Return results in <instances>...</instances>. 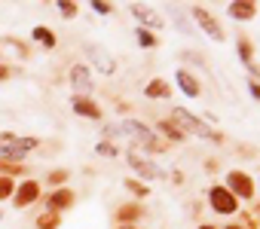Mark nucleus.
Here are the masks:
<instances>
[{"mask_svg": "<svg viewBox=\"0 0 260 229\" xmlns=\"http://www.w3.org/2000/svg\"><path fill=\"white\" fill-rule=\"evenodd\" d=\"M129 165H132L135 171H141V174H144V177H159V168H156L153 162H147V159H141V156H138V153H135V150L129 153Z\"/></svg>", "mask_w": 260, "mask_h": 229, "instance_id": "obj_7", "label": "nucleus"}, {"mask_svg": "<svg viewBox=\"0 0 260 229\" xmlns=\"http://www.w3.org/2000/svg\"><path fill=\"white\" fill-rule=\"evenodd\" d=\"M159 129H162V132H165V135H169V138H172V141H181V138H184V135H181V132H178V129H175V125H169V122H159Z\"/></svg>", "mask_w": 260, "mask_h": 229, "instance_id": "obj_18", "label": "nucleus"}, {"mask_svg": "<svg viewBox=\"0 0 260 229\" xmlns=\"http://www.w3.org/2000/svg\"><path fill=\"white\" fill-rule=\"evenodd\" d=\"M230 15H236V18H251V15H254V3H233V6H230Z\"/></svg>", "mask_w": 260, "mask_h": 229, "instance_id": "obj_14", "label": "nucleus"}, {"mask_svg": "<svg viewBox=\"0 0 260 229\" xmlns=\"http://www.w3.org/2000/svg\"><path fill=\"white\" fill-rule=\"evenodd\" d=\"M74 110L83 113V116H95V119H98V113H101L98 104H92V101H86V98H77V101H74Z\"/></svg>", "mask_w": 260, "mask_h": 229, "instance_id": "obj_10", "label": "nucleus"}, {"mask_svg": "<svg viewBox=\"0 0 260 229\" xmlns=\"http://www.w3.org/2000/svg\"><path fill=\"white\" fill-rule=\"evenodd\" d=\"M230 229H242V226H230Z\"/></svg>", "mask_w": 260, "mask_h": 229, "instance_id": "obj_26", "label": "nucleus"}, {"mask_svg": "<svg viewBox=\"0 0 260 229\" xmlns=\"http://www.w3.org/2000/svg\"><path fill=\"white\" fill-rule=\"evenodd\" d=\"M70 202H74V193H67V190H61V193H55L52 199H49V205L58 211V208H67Z\"/></svg>", "mask_w": 260, "mask_h": 229, "instance_id": "obj_13", "label": "nucleus"}, {"mask_svg": "<svg viewBox=\"0 0 260 229\" xmlns=\"http://www.w3.org/2000/svg\"><path fill=\"white\" fill-rule=\"evenodd\" d=\"M132 12L141 18V21H147V24H153V28H159V24H162V18L153 12V9H144V6H132Z\"/></svg>", "mask_w": 260, "mask_h": 229, "instance_id": "obj_11", "label": "nucleus"}, {"mask_svg": "<svg viewBox=\"0 0 260 229\" xmlns=\"http://www.w3.org/2000/svg\"><path fill=\"white\" fill-rule=\"evenodd\" d=\"M193 18H196V21L202 24V28H205V31H208V37H215V40H221V24H218L215 18H211V15H208V12L202 9V6H193Z\"/></svg>", "mask_w": 260, "mask_h": 229, "instance_id": "obj_5", "label": "nucleus"}, {"mask_svg": "<svg viewBox=\"0 0 260 229\" xmlns=\"http://www.w3.org/2000/svg\"><path fill=\"white\" fill-rule=\"evenodd\" d=\"M123 229H132V226H123Z\"/></svg>", "mask_w": 260, "mask_h": 229, "instance_id": "obj_27", "label": "nucleus"}, {"mask_svg": "<svg viewBox=\"0 0 260 229\" xmlns=\"http://www.w3.org/2000/svg\"><path fill=\"white\" fill-rule=\"evenodd\" d=\"M58 6H61L64 15H74V12H77V3H58Z\"/></svg>", "mask_w": 260, "mask_h": 229, "instance_id": "obj_23", "label": "nucleus"}, {"mask_svg": "<svg viewBox=\"0 0 260 229\" xmlns=\"http://www.w3.org/2000/svg\"><path fill=\"white\" fill-rule=\"evenodd\" d=\"M202 229H211V226H202Z\"/></svg>", "mask_w": 260, "mask_h": 229, "instance_id": "obj_28", "label": "nucleus"}, {"mask_svg": "<svg viewBox=\"0 0 260 229\" xmlns=\"http://www.w3.org/2000/svg\"><path fill=\"white\" fill-rule=\"evenodd\" d=\"M37 141L34 138H15V135H3L0 138V156H21V153L34 150Z\"/></svg>", "mask_w": 260, "mask_h": 229, "instance_id": "obj_1", "label": "nucleus"}, {"mask_svg": "<svg viewBox=\"0 0 260 229\" xmlns=\"http://www.w3.org/2000/svg\"><path fill=\"white\" fill-rule=\"evenodd\" d=\"M230 187H233V193H239L242 199H248L254 190H251V177L248 174H242V171H233L230 174Z\"/></svg>", "mask_w": 260, "mask_h": 229, "instance_id": "obj_6", "label": "nucleus"}, {"mask_svg": "<svg viewBox=\"0 0 260 229\" xmlns=\"http://www.w3.org/2000/svg\"><path fill=\"white\" fill-rule=\"evenodd\" d=\"M34 37H37L40 43H46V46H52V43H55V37H52V31H46V28H37V31H34Z\"/></svg>", "mask_w": 260, "mask_h": 229, "instance_id": "obj_17", "label": "nucleus"}, {"mask_svg": "<svg viewBox=\"0 0 260 229\" xmlns=\"http://www.w3.org/2000/svg\"><path fill=\"white\" fill-rule=\"evenodd\" d=\"M138 43H141V46H153V43H156V37H153L150 31H138Z\"/></svg>", "mask_w": 260, "mask_h": 229, "instance_id": "obj_20", "label": "nucleus"}, {"mask_svg": "<svg viewBox=\"0 0 260 229\" xmlns=\"http://www.w3.org/2000/svg\"><path fill=\"white\" fill-rule=\"evenodd\" d=\"M49 181H52V184H61V181H64V171H55V174L49 177Z\"/></svg>", "mask_w": 260, "mask_h": 229, "instance_id": "obj_24", "label": "nucleus"}, {"mask_svg": "<svg viewBox=\"0 0 260 229\" xmlns=\"http://www.w3.org/2000/svg\"><path fill=\"white\" fill-rule=\"evenodd\" d=\"M55 223H58V217H55V214H49V217L43 214V217H40V229H55Z\"/></svg>", "mask_w": 260, "mask_h": 229, "instance_id": "obj_21", "label": "nucleus"}, {"mask_svg": "<svg viewBox=\"0 0 260 229\" xmlns=\"http://www.w3.org/2000/svg\"><path fill=\"white\" fill-rule=\"evenodd\" d=\"M172 119H175V122L181 125V129H184V132H196L199 138H218L215 132H211V129H208V125H202V122H199L196 116H190V113H187V110H175V113H172Z\"/></svg>", "mask_w": 260, "mask_h": 229, "instance_id": "obj_2", "label": "nucleus"}, {"mask_svg": "<svg viewBox=\"0 0 260 229\" xmlns=\"http://www.w3.org/2000/svg\"><path fill=\"white\" fill-rule=\"evenodd\" d=\"M0 76H6V70H3V67H0Z\"/></svg>", "mask_w": 260, "mask_h": 229, "instance_id": "obj_25", "label": "nucleus"}, {"mask_svg": "<svg viewBox=\"0 0 260 229\" xmlns=\"http://www.w3.org/2000/svg\"><path fill=\"white\" fill-rule=\"evenodd\" d=\"M92 55L98 58V67H101L104 73H113V61H110V58H107V55L101 52V49H92Z\"/></svg>", "mask_w": 260, "mask_h": 229, "instance_id": "obj_16", "label": "nucleus"}, {"mask_svg": "<svg viewBox=\"0 0 260 229\" xmlns=\"http://www.w3.org/2000/svg\"><path fill=\"white\" fill-rule=\"evenodd\" d=\"M9 193H12V184L6 181V177H0V199H6Z\"/></svg>", "mask_w": 260, "mask_h": 229, "instance_id": "obj_22", "label": "nucleus"}, {"mask_svg": "<svg viewBox=\"0 0 260 229\" xmlns=\"http://www.w3.org/2000/svg\"><path fill=\"white\" fill-rule=\"evenodd\" d=\"M211 205H215V211H221V214H233L236 211V199L224 187H215L211 190Z\"/></svg>", "mask_w": 260, "mask_h": 229, "instance_id": "obj_3", "label": "nucleus"}, {"mask_svg": "<svg viewBox=\"0 0 260 229\" xmlns=\"http://www.w3.org/2000/svg\"><path fill=\"white\" fill-rule=\"evenodd\" d=\"M70 83H74L80 92H89L92 89V80H89V70L83 67V64H77V67H70Z\"/></svg>", "mask_w": 260, "mask_h": 229, "instance_id": "obj_8", "label": "nucleus"}, {"mask_svg": "<svg viewBox=\"0 0 260 229\" xmlns=\"http://www.w3.org/2000/svg\"><path fill=\"white\" fill-rule=\"evenodd\" d=\"M178 83H181V89H184L187 95H199V83H196L187 70H181V73H178Z\"/></svg>", "mask_w": 260, "mask_h": 229, "instance_id": "obj_12", "label": "nucleus"}, {"mask_svg": "<svg viewBox=\"0 0 260 229\" xmlns=\"http://www.w3.org/2000/svg\"><path fill=\"white\" fill-rule=\"evenodd\" d=\"M37 193H40V187H37V184H21V187H18V193H15L18 208H21V205H28V202H34V199H37Z\"/></svg>", "mask_w": 260, "mask_h": 229, "instance_id": "obj_9", "label": "nucleus"}, {"mask_svg": "<svg viewBox=\"0 0 260 229\" xmlns=\"http://www.w3.org/2000/svg\"><path fill=\"white\" fill-rule=\"evenodd\" d=\"M120 132L132 135L135 141H144V144H147L150 150H156V147H159V144H156V141L150 138V132H147V125H141V122H123V125H120Z\"/></svg>", "mask_w": 260, "mask_h": 229, "instance_id": "obj_4", "label": "nucleus"}, {"mask_svg": "<svg viewBox=\"0 0 260 229\" xmlns=\"http://www.w3.org/2000/svg\"><path fill=\"white\" fill-rule=\"evenodd\" d=\"M147 95H150V98H162V95H169V86H165L162 80H153V83L147 86Z\"/></svg>", "mask_w": 260, "mask_h": 229, "instance_id": "obj_15", "label": "nucleus"}, {"mask_svg": "<svg viewBox=\"0 0 260 229\" xmlns=\"http://www.w3.org/2000/svg\"><path fill=\"white\" fill-rule=\"evenodd\" d=\"M138 214H141V208H135V205H129V208H123V211H120V220H135Z\"/></svg>", "mask_w": 260, "mask_h": 229, "instance_id": "obj_19", "label": "nucleus"}]
</instances>
